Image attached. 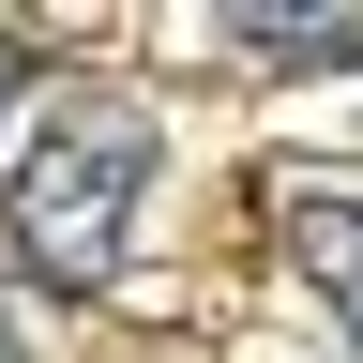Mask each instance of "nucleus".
Wrapping results in <instances>:
<instances>
[{"label":"nucleus","instance_id":"nucleus-3","mask_svg":"<svg viewBox=\"0 0 363 363\" xmlns=\"http://www.w3.org/2000/svg\"><path fill=\"white\" fill-rule=\"evenodd\" d=\"M212 45H242L272 76H318V61H363V16H212Z\"/></svg>","mask_w":363,"mask_h":363},{"label":"nucleus","instance_id":"nucleus-2","mask_svg":"<svg viewBox=\"0 0 363 363\" xmlns=\"http://www.w3.org/2000/svg\"><path fill=\"white\" fill-rule=\"evenodd\" d=\"M288 257H303V288L333 303V333L363 348V197H288Z\"/></svg>","mask_w":363,"mask_h":363},{"label":"nucleus","instance_id":"nucleus-4","mask_svg":"<svg viewBox=\"0 0 363 363\" xmlns=\"http://www.w3.org/2000/svg\"><path fill=\"white\" fill-rule=\"evenodd\" d=\"M0 106H16V30H0Z\"/></svg>","mask_w":363,"mask_h":363},{"label":"nucleus","instance_id":"nucleus-1","mask_svg":"<svg viewBox=\"0 0 363 363\" xmlns=\"http://www.w3.org/2000/svg\"><path fill=\"white\" fill-rule=\"evenodd\" d=\"M136 167H152V121L121 91H61L30 121V152L0 167V212H16V257L45 288H106V257L136 227Z\"/></svg>","mask_w":363,"mask_h":363},{"label":"nucleus","instance_id":"nucleus-5","mask_svg":"<svg viewBox=\"0 0 363 363\" xmlns=\"http://www.w3.org/2000/svg\"><path fill=\"white\" fill-rule=\"evenodd\" d=\"M0 363H16V318H0Z\"/></svg>","mask_w":363,"mask_h":363}]
</instances>
